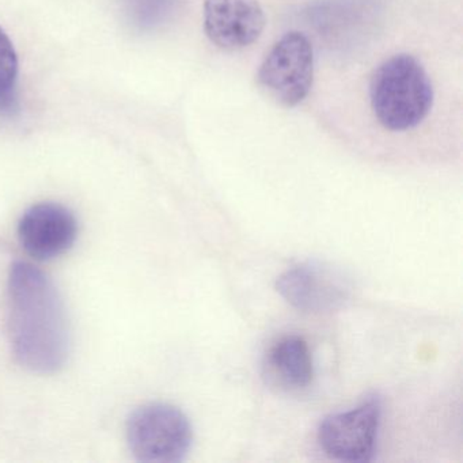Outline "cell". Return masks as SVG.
<instances>
[{
	"instance_id": "cell-5",
	"label": "cell",
	"mask_w": 463,
	"mask_h": 463,
	"mask_svg": "<svg viewBox=\"0 0 463 463\" xmlns=\"http://www.w3.org/2000/svg\"><path fill=\"white\" fill-rule=\"evenodd\" d=\"M382 402L367 397L356 408L329 414L318 428V443L325 454L341 462L373 460L381 425Z\"/></svg>"
},
{
	"instance_id": "cell-4",
	"label": "cell",
	"mask_w": 463,
	"mask_h": 463,
	"mask_svg": "<svg viewBox=\"0 0 463 463\" xmlns=\"http://www.w3.org/2000/svg\"><path fill=\"white\" fill-rule=\"evenodd\" d=\"M314 80V51L300 32L284 34L260 66V88L286 108L298 107L310 93Z\"/></svg>"
},
{
	"instance_id": "cell-7",
	"label": "cell",
	"mask_w": 463,
	"mask_h": 463,
	"mask_svg": "<svg viewBox=\"0 0 463 463\" xmlns=\"http://www.w3.org/2000/svg\"><path fill=\"white\" fill-rule=\"evenodd\" d=\"M18 238L29 256L52 260L69 251L78 238V221L70 208L40 203L25 211L18 223Z\"/></svg>"
},
{
	"instance_id": "cell-6",
	"label": "cell",
	"mask_w": 463,
	"mask_h": 463,
	"mask_svg": "<svg viewBox=\"0 0 463 463\" xmlns=\"http://www.w3.org/2000/svg\"><path fill=\"white\" fill-rule=\"evenodd\" d=\"M276 289L292 307L306 313L338 310L351 295L343 273L317 262H306L287 270L276 281Z\"/></svg>"
},
{
	"instance_id": "cell-1",
	"label": "cell",
	"mask_w": 463,
	"mask_h": 463,
	"mask_svg": "<svg viewBox=\"0 0 463 463\" xmlns=\"http://www.w3.org/2000/svg\"><path fill=\"white\" fill-rule=\"evenodd\" d=\"M9 332L13 354L32 373H58L70 354L66 307L53 281L29 262H15L9 278Z\"/></svg>"
},
{
	"instance_id": "cell-10",
	"label": "cell",
	"mask_w": 463,
	"mask_h": 463,
	"mask_svg": "<svg viewBox=\"0 0 463 463\" xmlns=\"http://www.w3.org/2000/svg\"><path fill=\"white\" fill-rule=\"evenodd\" d=\"M18 58L12 40L0 28V112L12 113L17 105Z\"/></svg>"
},
{
	"instance_id": "cell-3",
	"label": "cell",
	"mask_w": 463,
	"mask_h": 463,
	"mask_svg": "<svg viewBox=\"0 0 463 463\" xmlns=\"http://www.w3.org/2000/svg\"><path fill=\"white\" fill-rule=\"evenodd\" d=\"M192 439L188 417L169 403L140 406L127 421V441L140 462H181L191 449Z\"/></svg>"
},
{
	"instance_id": "cell-2",
	"label": "cell",
	"mask_w": 463,
	"mask_h": 463,
	"mask_svg": "<svg viewBox=\"0 0 463 463\" xmlns=\"http://www.w3.org/2000/svg\"><path fill=\"white\" fill-rule=\"evenodd\" d=\"M370 102L376 120L389 131L416 128L432 109L433 86L430 75L413 56H392L371 78Z\"/></svg>"
},
{
	"instance_id": "cell-11",
	"label": "cell",
	"mask_w": 463,
	"mask_h": 463,
	"mask_svg": "<svg viewBox=\"0 0 463 463\" xmlns=\"http://www.w3.org/2000/svg\"><path fill=\"white\" fill-rule=\"evenodd\" d=\"M126 14L137 28L147 31L161 25L173 9V0H124Z\"/></svg>"
},
{
	"instance_id": "cell-9",
	"label": "cell",
	"mask_w": 463,
	"mask_h": 463,
	"mask_svg": "<svg viewBox=\"0 0 463 463\" xmlns=\"http://www.w3.org/2000/svg\"><path fill=\"white\" fill-rule=\"evenodd\" d=\"M267 375L284 389H305L314 378L313 357L299 335L279 340L267 354Z\"/></svg>"
},
{
	"instance_id": "cell-8",
	"label": "cell",
	"mask_w": 463,
	"mask_h": 463,
	"mask_svg": "<svg viewBox=\"0 0 463 463\" xmlns=\"http://www.w3.org/2000/svg\"><path fill=\"white\" fill-rule=\"evenodd\" d=\"M204 31L210 42L224 51L250 47L267 24L257 0H205Z\"/></svg>"
}]
</instances>
